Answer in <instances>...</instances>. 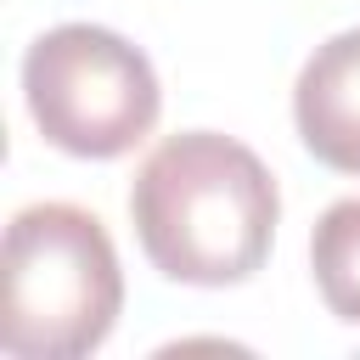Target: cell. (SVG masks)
Wrapping results in <instances>:
<instances>
[{
  "label": "cell",
  "instance_id": "1",
  "mask_svg": "<svg viewBox=\"0 0 360 360\" xmlns=\"http://www.w3.org/2000/svg\"><path fill=\"white\" fill-rule=\"evenodd\" d=\"M276 180L231 135L186 129L152 146L129 186V219L146 259L186 287H236L270 259Z\"/></svg>",
  "mask_w": 360,
  "mask_h": 360
},
{
  "label": "cell",
  "instance_id": "4",
  "mask_svg": "<svg viewBox=\"0 0 360 360\" xmlns=\"http://www.w3.org/2000/svg\"><path fill=\"white\" fill-rule=\"evenodd\" d=\"M298 141L338 174H360V28L315 45L292 84Z\"/></svg>",
  "mask_w": 360,
  "mask_h": 360
},
{
  "label": "cell",
  "instance_id": "3",
  "mask_svg": "<svg viewBox=\"0 0 360 360\" xmlns=\"http://www.w3.org/2000/svg\"><path fill=\"white\" fill-rule=\"evenodd\" d=\"M22 96L39 135L68 158H124L158 124L163 90L152 62L96 22H62L22 56Z\"/></svg>",
  "mask_w": 360,
  "mask_h": 360
},
{
  "label": "cell",
  "instance_id": "2",
  "mask_svg": "<svg viewBox=\"0 0 360 360\" xmlns=\"http://www.w3.org/2000/svg\"><path fill=\"white\" fill-rule=\"evenodd\" d=\"M0 349L17 360H79L124 309L112 236L73 202H34L6 225Z\"/></svg>",
  "mask_w": 360,
  "mask_h": 360
},
{
  "label": "cell",
  "instance_id": "5",
  "mask_svg": "<svg viewBox=\"0 0 360 360\" xmlns=\"http://www.w3.org/2000/svg\"><path fill=\"white\" fill-rule=\"evenodd\" d=\"M309 270H315V287H321L326 309L338 321L360 326V197H343L315 219Z\"/></svg>",
  "mask_w": 360,
  "mask_h": 360
}]
</instances>
